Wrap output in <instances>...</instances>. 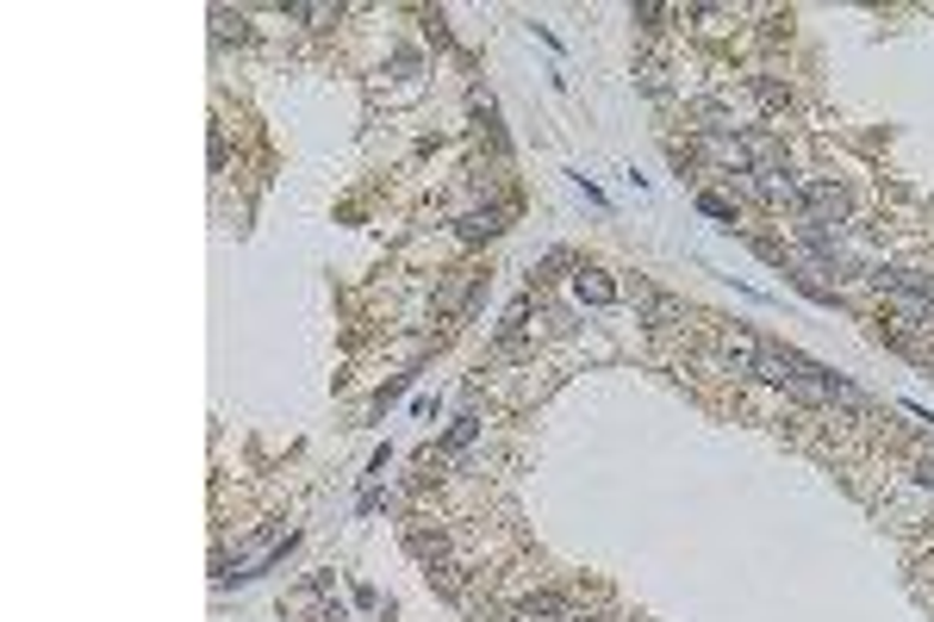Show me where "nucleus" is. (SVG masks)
I'll list each match as a JSON object with an SVG mask.
<instances>
[{
  "label": "nucleus",
  "instance_id": "f257e3e1",
  "mask_svg": "<svg viewBox=\"0 0 934 622\" xmlns=\"http://www.w3.org/2000/svg\"><path fill=\"white\" fill-rule=\"evenodd\" d=\"M761 380H773L779 392H792L797 404H835L828 399V368L797 355V349H785V342H766L761 349Z\"/></svg>",
  "mask_w": 934,
  "mask_h": 622
},
{
  "label": "nucleus",
  "instance_id": "f03ea898",
  "mask_svg": "<svg viewBox=\"0 0 934 622\" xmlns=\"http://www.w3.org/2000/svg\"><path fill=\"white\" fill-rule=\"evenodd\" d=\"M878 293H885L891 318H903V324L916 330H934V280L916 274V268H878Z\"/></svg>",
  "mask_w": 934,
  "mask_h": 622
},
{
  "label": "nucleus",
  "instance_id": "7ed1b4c3",
  "mask_svg": "<svg viewBox=\"0 0 934 622\" xmlns=\"http://www.w3.org/2000/svg\"><path fill=\"white\" fill-rule=\"evenodd\" d=\"M287 548H293V529H262V535H250L238 554L219 560V585H243V579H255L262 566H274Z\"/></svg>",
  "mask_w": 934,
  "mask_h": 622
},
{
  "label": "nucleus",
  "instance_id": "20e7f679",
  "mask_svg": "<svg viewBox=\"0 0 934 622\" xmlns=\"http://www.w3.org/2000/svg\"><path fill=\"white\" fill-rule=\"evenodd\" d=\"M797 212H804V224H816V231H841L847 212H854V200H847V187L841 181H804Z\"/></svg>",
  "mask_w": 934,
  "mask_h": 622
},
{
  "label": "nucleus",
  "instance_id": "39448f33",
  "mask_svg": "<svg viewBox=\"0 0 934 622\" xmlns=\"http://www.w3.org/2000/svg\"><path fill=\"white\" fill-rule=\"evenodd\" d=\"M716 349H723L729 373H761V349H766V342L754 337V330H723V342H716Z\"/></svg>",
  "mask_w": 934,
  "mask_h": 622
},
{
  "label": "nucleus",
  "instance_id": "423d86ee",
  "mask_svg": "<svg viewBox=\"0 0 934 622\" xmlns=\"http://www.w3.org/2000/svg\"><path fill=\"white\" fill-rule=\"evenodd\" d=\"M523 622H580V610H573V598H561V591H530L518 604Z\"/></svg>",
  "mask_w": 934,
  "mask_h": 622
},
{
  "label": "nucleus",
  "instance_id": "0eeeda50",
  "mask_svg": "<svg viewBox=\"0 0 934 622\" xmlns=\"http://www.w3.org/2000/svg\"><path fill=\"white\" fill-rule=\"evenodd\" d=\"M630 299H635V305H642V311H649V324H654V330H673V324H680V318H685V305H680V299L654 293L649 280H635V287H630Z\"/></svg>",
  "mask_w": 934,
  "mask_h": 622
},
{
  "label": "nucleus",
  "instance_id": "6e6552de",
  "mask_svg": "<svg viewBox=\"0 0 934 622\" xmlns=\"http://www.w3.org/2000/svg\"><path fill=\"white\" fill-rule=\"evenodd\" d=\"M573 293L586 299V305H617L623 299V287L611 274H604V268H580V274H573Z\"/></svg>",
  "mask_w": 934,
  "mask_h": 622
},
{
  "label": "nucleus",
  "instance_id": "1a4fd4ad",
  "mask_svg": "<svg viewBox=\"0 0 934 622\" xmlns=\"http://www.w3.org/2000/svg\"><path fill=\"white\" fill-rule=\"evenodd\" d=\"M505 231V212H468L461 218V243H486V237Z\"/></svg>",
  "mask_w": 934,
  "mask_h": 622
},
{
  "label": "nucleus",
  "instance_id": "9d476101",
  "mask_svg": "<svg viewBox=\"0 0 934 622\" xmlns=\"http://www.w3.org/2000/svg\"><path fill=\"white\" fill-rule=\"evenodd\" d=\"M212 38H219V44H231V38H250V19L243 13H231V7H212Z\"/></svg>",
  "mask_w": 934,
  "mask_h": 622
},
{
  "label": "nucleus",
  "instance_id": "9b49d317",
  "mask_svg": "<svg viewBox=\"0 0 934 622\" xmlns=\"http://www.w3.org/2000/svg\"><path fill=\"white\" fill-rule=\"evenodd\" d=\"M405 542H412V554L424 560L430 573H436V566H443V535H430L424 523H412V535H405Z\"/></svg>",
  "mask_w": 934,
  "mask_h": 622
},
{
  "label": "nucleus",
  "instance_id": "f8f14e48",
  "mask_svg": "<svg viewBox=\"0 0 934 622\" xmlns=\"http://www.w3.org/2000/svg\"><path fill=\"white\" fill-rule=\"evenodd\" d=\"M287 19H300V26H331L337 7H324V0H293V7H287Z\"/></svg>",
  "mask_w": 934,
  "mask_h": 622
},
{
  "label": "nucleus",
  "instance_id": "ddd939ff",
  "mask_svg": "<svg viewBox=\"0 0 934 622\" xmlns=\"http://www.w3.org/2000/svg\"><path fill=\"white\" fill-rule=\"evenodd\" d=\"M697 212L716 218L723 231H735V200H723V193H697Z\"/></svg>",
  "mask_w": 934,
  "mask_h": 622
},
{
  "label": "nucleus",
  "instance_id": "4468645a",
  "mask_svg": "<svg viewBox=\"0 0 934 622\" xmlns=\"http://www.w3.org/2000/svg\"><path fill=\"white\" fill-rule=\"evenodd\" d=\"M630 19H635L642 31H661L666 19H680V7H649V0H642V7H630Z\"/></svg>",
  "mask_w": 934,
  "mask_h": 622
},
{
  "label": "nucleus",
  "instance_id": "2eb2a0df",
  "mask_svg": "<svg viewBox=\"0 0 934 622\" xmlns=\"http://www.w3.org/2000/svg\"><path fill=\"white\" fill-rule=\"evenodd\" d=\"M474 430H480V418H455V423H449V449H468Z\"/></svg>",
  "mask_w": 934,
  "mask_h": 622
},
{
  "label": "nucleus",
  "instance_id": "dca6fc26",
  "mask_svg": "<svg viewBox=\"0 0 934 622\" xmlns=\"http://www.w3.org/2000/svg\"><path fill=\"white\" fill-rule=\"evenodd\" d=\"M635 81H642L649 93H666V69H661V62H642V69H635Z\"/></svg>",
  "mask_w": 934,
  "mask_h": 622
},
{
  "label": "nucleus",
  "instance_id": "f3484780",
  "mask_svg": "<svg viewBox=\"0 0 934 622\" xmlns=\"http://www.w3.org/2000/svg\"><path fill=\"white\" fill-rule=\"evenodd\" d=\"M916 480L934 492V442H922V449H916Z\"/></svg>",
  "mask_w": 934,
  "mask_h": 622
},
{
  "label": "nucleus",
  "instance_id": "a211bd4d",
  "mask_svg": "<svg viewBox=\"0 0 934 622\" xmlns=\"http://www.w3.org/2000/svg\"><path fill=\"white\" fill-rule=\"evenodd\" d=\"M754 93H761V100H766V107H785V100H792V93H785V88H779V81H754Z\"/></svg>",
  "mask_w": 934,
  "mask_h": 622
},
{
  "label": "nucleus",
  "instance_id": "6ab92c4d",
  "mask_svg": "<svg viewBox=\"0 0 934 622\" xmlns=\"http://www.w3.org/2000/svg\"><path fill=\"white\" fill-rule=\"evenodd\" d=\"M224 156H231L224 150V124H212V169H224Z\"/></svg>",
  "mask_w": 934,
  "mask_h": 622
},
{
  "label": "nucleus",
  "instance_id": "aec40b11",
  "mask_svg": "<svg viewBox=\"0 0 934 622\" xmlns=\"http://www.w3.org/2000/svg\"><path fill=\"white\" fill-rule=\"evenodd\" d=\"M511 622H523V616H511Z\"/></svg>",
  "mask_w": 934,
  "mask_h": 622
}]
</instances>
